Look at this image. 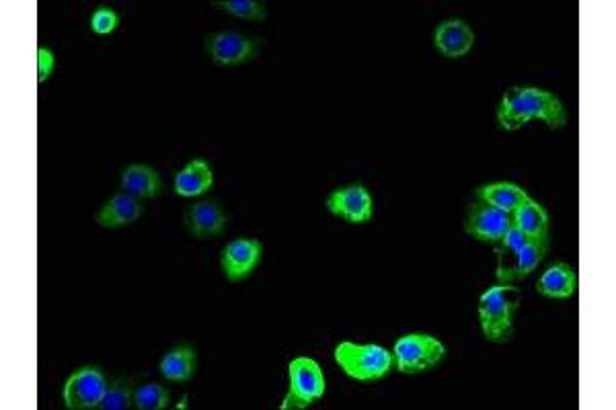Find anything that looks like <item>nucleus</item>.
<instances>
[{
    "label": "nucleus",
    "instance_id": "ddd939ff",
    "mask_svg": "<svg viewBox=\"0 0 616 410\" xmlns=\"http://www.w3.org/2000/svg\"><path fill=\"white\" fill-rule=\"evenodd\" d=\"M547 251H549V238L530 240L512 257V261L506 267L497 269L499 283H514V281L526 279L532 271L538 269V265L545 261Z\"/></svg>",
    "mask_w": 616,
    "mask_h": 410
},
{
    "label": "nucleus",
    "instance_id": "0eeeda50",
    "mask_svg": "<svg viewBox=\"0 0 616 410\" xmlns=\"http://www.w3.org/2000/svg\"><path fill=\"white\" fill-rule=\"evenodd\" d=\"M107 390V380L99 367H83L74 372L64 386L62 398L70 410H87L99 408L103 394Z\"/></svg>",
    "mask_w": 616,
    "mask_h": 410
},
{
    "label": "nucleus",
    "instance_id": "6e6552de",
    "mask_svg": "<svg viewBox=\"0 0 616 410\" xmlns=\"http://www.w3.org/2000/svg\"><path fill=\"white\" fill-rule=\"evenodd\" d=\"M327 210L348 224H366L374 216V201L368 189L360 183L335 189L327 201Z\"/></svg>",
    "mask_w": 616,
    "mask_h": 410
},
{
    "label": "nucleus",
    "instance_id": "393cba45",
    "mask_svg": "<svg viewBox=\"0 0 616 410\" xmlns=\"http://www.w3.org/2000/svg\"><path fill=\"white\" fill-rule=\"evenodd\" d=\"M120 25V15L109 7H99L91 15V31L97 35H109Z\"/></svg>",
    "mask_w": 616,
    "mask_h": 410
},
{
    "label": "nucleus",
    "instance_id": "aec40b11",
    "mask_svg": "<svg viewBox=\"0 0 616 410\" xmlns=\"http://www.w3.org/2000/svg\"><path fill=\"white\" fill-rule=\"evenodd\" d=\"M198 367V355L196 351L187 347V345H179L173 347L171 351L165 353V357L159 363V369L163 378H167L169 382H187L194 378Z\"/></svg>",
    "mask_w": 616,
    "mask_h": 410
},
{
    "label": "nucleus",
    "instance_id": "f257e3e1",
    "mask_svg": "<svg viewBox=\"0 0 616 410\" xmlns=\"http://www.w3.org/2000/svg\"><path fill=\"white\" fill-rule=\"evenodd\" d=\"M538 119L551 130L567 126V111L563 103L549 91L536 87H512L504 93L497 107L499 126L508 132L520 130L528 121Z\"/></svg>",
    "mask_w": 616,
    "mask_h": 410
},
{
    "label": "nucleus",
    "instance_id": "9b49d317",
    "mask_svg": "<svg viewBox=\"0 0 616 410\" xmlns=\"http://www.w3.org/2000/svg\"><path fill=\"white\" fill-rule=\"evenodd\" d=\"M434 46L444 58L458 60L473 50L475 31L462 19L442 21L434 33Z\"/></svg>",
    "mask_w": 616,
    "mask_h": 410
},
{
    "label": "nucleus",
    "instance_id": "6ab92c4d",
    "mask_svg": "<svg viewBox=\"0 0 616 410\" xmlns=\"http://www.w3.org/2000/svg\"><path fill=\"white\" fill-rule=\"evenodd\" d=\"M512 226H516L530 240H545L549 236V214L541 203L528 197L512 214Z\"/></svg>",
    "mask_w": 616,
    "mask_h": 410
},
{
    "label": "nucleus",
    "instance_id": "412c9836",
    "mask_svg": "<svg viewBox=\"0 0 616 410\" xmlns=\"http://www.w3.org/2000/svg\"><path fill=\"white\" fill-rule=\"evenodd\" d=\"M134 380L118 378L107 384L103 400L99 402L101 410H128L134 406Z\"/></svg>",
    "mask_w": 616,
    "mask_h": 410
},
{
    "label": "nucleus",
    "instance_id": "2eb2a0df",
    "mask_svg": "<svg viewBox=\"0 0 616 410\" xmlns=\"http://www.w3.org/2000/svg\"><path fill=\"white\" fill-rule=\"evenodd\" d=\"M536 292L551 300H567L577 292V273L567 263L551 265L536 281Z\"/></svg>",
    "mask_w": 616,
    "mask_h": 410
},
{
    "label": "nucleus",
    "instance_id": "4be33fe9",
    "mask_svg": "<svg viewBox=\"0 0 616 410\" xmlns=\"http://www.w3.org/2000/svg\"><path fill=\"white\" fill-rule=\"evenodd\" d=\"M169 404H171L169 390L157 382L142 384L134 392V406L138 410H163Z\"/></svg>",
    "mask_w": 616,
    "mask_h": 410
},
{
    "label": "nucleus",
    "instance_id": "f8f14e48",
    "mask_svg": "<svg viewBox=\"0 0 616 410\" xmlns=\"http://www.w3.org/2000/svg\"><path fill=\"white\" fill-rule=\"evenodd\" d=\"M183 222L191 236L206 240L218 236L226 228L228 218L216 201H198L194 205H189L183 216Z\"/></svg>",
    "mask_w": 616,
    "mask_h": 410
},
{
    "label": "nucleus",
    "instance_id": "f3484780",
    "mask_svg": "<svg viewBox=\"0 0 616 410\" xmlns=\"http://www.w3.org/2000/svg\"><path fill=\"white\" fill-rule=\"evenodd\" d=\"M120 189L140 201L157 197L163 189L159 173L146 164H130L120 179Z\"/></svg>",
    "mask_w": 616,
    "mask_h": 410
},
{
    "label": "nucleus",
    "instance_id": "a211bd4d",
    "mask_svg": "<svg viewBox=\"0 0 616 410\" xmlns=\"http://www.w3.org/2000/svg\"><path fill=\"white\" fill-rule=\"evenodd\" d=\"M528 197L530 195L526 193V189H522L516 183H506V181L489 183V185H483V187L477 189V201H483V203L491 205V208L502 210L510 216L520 208V205Z\"/></svg>",
    "mask_w": 616,
    "mask_h": 410
},
{
    "label": "nucleus",
    "instance_id": "b1692460",
    "mask_svg": "<svg viewBox=\"0 0 616 410\" xmlns=\"http://www.w3.org/2000/svg\"><path fill=\"white\" fill-rule=\"evenodd\" d=\"M530 242V238L526 236V234H522L516 226H512L506 234H504V238L497 242V259H499V263H504L506 261V265H508V261H512V257L522 249L524 244H528ZM506 265H497V269L499 267H506Z\"/></svg>",
    "mask_w": 616,
    "mask_h": 410
},
{
    "label": "nucleus",
    "instance_id": "423d86ee",
    "mask_svg": "<svg viewBox=\"0 0 616 410\" xmlns=\"http://www.w3.org/2000/svg\"><path fill=\"white\" fill-rule=\"evenodd\" d=\"M261 50V41L241 31H218L206 37L208 56L222 66H237L253 60Z\"/></svg>",
    "mask_w": 616,
    "mask_h": 410
},
{
    "label": "nucleus",
    "instance_id": "39448f33",
    "mask_svg": "<svg viewBox=\"0 0 616 410\" xmlns=\"http://www.w3.org/2000/svg\"><path fill=\"white\" fill-rule=\"evenodd\" d=\"M325 376L321 365L311 357H296L288 365V394L282 410H300L315 404L325 394Z\"/></svg>",
    "mask_w": 616,
    "mask_h": 410
},
{
    "label": "nucleus",
    "instance_id": "dca6fc26",
    "mask_svg": "<svg viewBox=\"0 0 616 410\" xmlns=\"http://www.w3.org/2000/svg\"><path fill=\"white\" fill-rule=\"evenodd\" d=\"M175 193L181 197H198L212 189L214 185V173L210 164L202 158H196L187 162L185 167L175 175Z\"/></svg>",
    "mask_w": 616,
    "mask_h": 410
},
{
    "label": "nucleus",
    "instance_id": "f03ea898",
    "mask_svg": "<svg viewBox=\"0 0 616 410\" xmlns=\"http://www.w3.org/2000/svg\"><path fill=\"white\" fill-rule=\"evenodd\" d=\"M520 290L512 283H497L479 298V322L491 343H506L514 335V314L520 306Z\"/></svg>",
    "mask_w": 616,
    "mask_h": 410
},
{
    "label": "nucleus",
    "instance_id": "5701e85b",
    "mask_svg": "<svg viewBox=\"0 0 616 410\" xmlns=\"http://www.w3.org/2000/svg\"><path fill=\"white\" fill-rule=\"evenodd\" d=\"M214 7L243 21H263L267 17L265 5L255 0H216Z\"/></svg>",
    "mask_w": 616,
    "mask_h": 410
},
{
    "label": "nucleus",
    "instance_id": "1a4fd4ad",
    "mask_svg": "<svg viewBox=\"0 0 616 410\" xmlns=\"http://www.w3.org/2000/svg\"><path fill=\"white\" fill-rule=\"evenodd\" d=\"M263 257V246L259 240L251 238H235L226 242L220 255V267L228 281H243L247 279Z\"/></svg>",
    "mask_w": 616,
    "mask_h": 410
},
{
    "label": "nucleus",
    "instance_id": "a878e982",
    "mask_svg": "<svg viewBox=\"0 0 616 410\" xmlns=\"http://www.w3.org/2000/svg\"><path fill=\"white\" fill-rule=\"evenodd\" d=\"M56 66L54 52L48 48H37V82L44 85V82L52 76Z\"/></svg>",
    "mask_w": 616,
    "mask_h": 410
},
{
    "label": "nucleus",
    "instance_id": "20e7f679",
    "mask_svg": "<svg viewBox=\"0 0 616 410\" xmlns=\"http://www.w3.org/2000/svg\"><path fill=\"white\" fill-rule=\"evenodd\" d=\"M446 357V347L440 339L426 333H411L401 337L393 347V363L401 374H423L434 369Z\"/></svg>",
    "mask_w": 616,
    "mask_h": 410
},
{
    "label": "nucleus",
    "instance_id": "7ed1b4c3",
    "mask_svg": "<svg viewBox=\"0 0 616 410\" xmlns=\"http://www.w3.org/2000/svg\"><path fill=\"white\" fill-rule=\"evenodd\" d=\"M335 361L345 374L358 382H378L395 367L393 353L389 349L350 341L335 347Z\"/></svg>",
    "mask_w": 616,
    "mask_h": 410
},
{
    "label": "nucleus",
    "instance_id": "4468645a",
    "mask_svg": "<svg viewBox=\"0 0 616 410\" xmlns=\"http://www.w3.org/2000/svg\"><path fill=\"white\" fill-rule=\"evenodd\" d=\"M144 214V203L124 191L115 193L95 214V222L103 228H120L134 224Z\"/></svg>",
    "mask_w": 616,
    "mask_h": 410
},
{
    "label": "nucleus",
    "instance_id": "9d476101",
    "mask_svg": "<svg viewBox=\"0 0 616 410\" xmlns=\"http://www.w3.org/2000/svg\"><path fill=\"white\" fill-rule=\"evenodd\" d=\"M510 228H512V216L497 208H491V205L483 201L471 205L465 222V230L469 236L491 244H497L502 240Z\"/></svg>",
    "mask_w": 616,
    "mask_h": 410
}]
</instances>
